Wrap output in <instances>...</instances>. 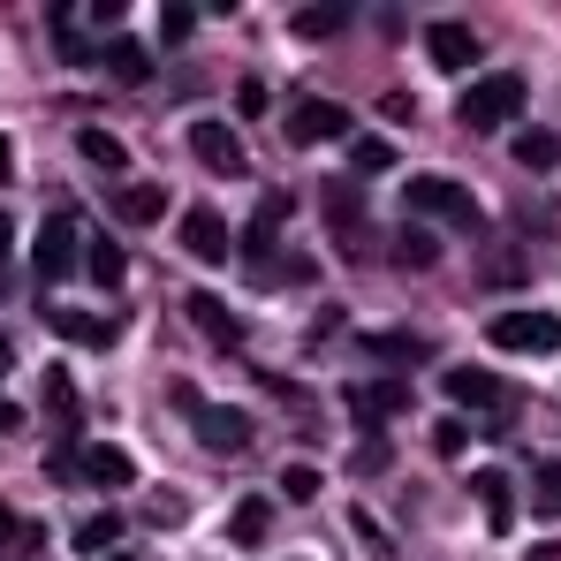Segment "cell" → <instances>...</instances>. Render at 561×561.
Masks as SVG:
<instances>
[{
  "mask_svg": "<svg viewBox=\"0 0 561 561\" xmlns=\"http://www.w3.org/2000/svg\"><path fill=\"white\" fill-rule=\"evenodd\" d=\"M402 205L417 213V220H448V228H478V197L463 183H448V175H410L402 183Z\"/></svg>",
  "mask_w": 561,
  "mask_h": 561,
  "instance_id": "obj_1",
  "label": "cell"
},
{
  "mask_svg": "<svg viewBox=\"0 0 561 561\" xmlns=\"http://www.w3.org/2000/svg\"><path fill=\"white\" fill-rule=\"evenodd\" d=\"M122 547V516H84L77 524V554H114Z\"/></svg>",
  "mask_w": 561,
  "mask_h": 561,
  "instance_id": "obj_26",
  "label": "cell"
},
{
  "mask_svg": "<svg viewBox=\"0 0 561 561\" xmlns=\"http://www.w3.org/2000/svg\"><path fill=\"white\" fill-rule=\"evenodd\" d=\"M350 160H357V175H387V168H394V145H387V137H357Z\"/></svg>",
  "mask_w": 561,
  "mask_h": 561,
  "instance_id": "obj_29",
  "label": "cell"
},
{
  "mask_svg": "<svg viewBox=\"0 0 561 561\" xmlns=\"http://www.w3.org/2000/svg\"><path fill=\"white\" fill-rule=\"evenodd\" d=\"M425 54H433V69H448V77H456V69H478V31H470V23H433V31H425Z\"/></svg>",
  "mask_w": 561,
  "mask_h": 561,
  "instance_id": "obj_11",
  "label": "cell"
},
{
  "mask_svg": "<svg viewBox=\"0 0 561 561\" xmlns=\"http://www.w3.org/2000/svg\"><path fill=\"white\" fill-rule=\"evenodd\" d=\"M485 334H493L501 350H516V357H554L561 350V319L554 311H501Z\"/></svg>",
  "mask_w": 561,
  "mask_h": 561,
  "instance_id": "obj_4",
  "label": "cell"
},
{
  "mask_svg": "<svg viewBox=\"0 0 561 561\" xmlns=\"http://www.w3.org/2000/svg\"><path fill=\"white\" fill-rule=\"evenodd\" d=\"M448 394H456L463 410H501V417H508V394H516V387L493 379L485 365H448Z\"/></svg>",
  "mask_w": 561,
  "mask_h": 561,
  "instance_id": "obj_9",
  "label": "cell"
},
{
  "mask_svg": "<svg viewBox=\"0 0 561 561\" xmlns=\"http://www.w3.org/2000/svg\"><path fill=\"white\" fill-rule=\"evenodd\" d=\"M15 425H23V410H15V402H0V433H15Z\"/></svg>",
  "mask_w": 561,
  "mask_h": 561,
  "instance_id": "obj_36",
  "label": "cell"
},
{
  "mask_svg": "<svg viewBox=\"0 0 561 561\" xmlns=\"http://www.w3.org/2000/svg\"><path fill=\"white\" fill-rule=\"evenodd\" d=\"M183 311H190V327H197V334H213L220 350H236V342H243V319H236V311H228V304H220L213 288H190Z\"/></svg>",
  "mask_w": 561,
  "mask_h": 561,
  "instance_id": "obj_13",
  "label": "cell"
},
{
  "mask_svg": "<svg viewBox=\"0 0 561 561\" xmlns=\"http://www.w3.org/2000/svg\"><path fill=\"white\" fill-rule=\"evenodd\" d=\"M516 160H524L531 175H547V168H561V137L554 129H516Z\"/></svg>",
  "mask_w": 561,
  "mask_h": 561,
  "instance_id": "obj_23",
  "label": "cell"
},
{
  "mask_svg": "<svg viewBox=\"0 0 561 561\" xmlns=\"http://www.w3.org/2000/svg\"><path fill=\"white\" fill-rule=\"evenodd\" d=\"M77 152H84L92 168H106V175L129 160V152H122V137H114V129H99V122H92V129H77Z\"/></svg>",
  "mask_w": 561,
  "mask_h": 561,
  "instance_id": "obj_24",
  "label": "cell"
},
{
  "mask_svg": "<svg viewBox=\"0 0 561 561\" xmlns=\"http://www.w3.org/2000/svg\"><path fill=\"white\" fill-rule=\"evenodd\" d=\"M266 524H274V501L243 493V501H236V524H228V539H236V547H259V539H266Z\"/></svg>",
  "mask_w": 561,
  "mask_h": 561,
  "instance_id": "obj_22",
  "label": "cell"
},
{
  "mask_svg": "<svg viewBox=\"0 0 561 561\" xmlns=\"http://www.w3.org/2000/svg\"><path fill=\"white\" fill-rule=\"evenodd\" d=\"M160 213H168V190H160V183H129V190H114V220H122V228H152Z\"/></svg>",
  "mask_w": 561,
  "mask_h": 561,
  "instance_id": "obj_15",
  "label": "cell"
},
{
  "mask_svg": "<svg viewBox=\"0 0 561 561\" xmlns=\"http://www.w3.org/2000/svg\"><path fill=\"white\" fill-rule=\"evenodd\" d=\"M402 402H410V387H402V379H379V387H357V394H350V417H357V425H379V417H394Z\"/></svg>",
  "mask_w": 561,
  "mask_h": 561,
  "instance_id": "obj_17",
  "label": "cell"
},
{
  "mask_svg": "<svg viewBox=\"0 0 561 561\" xmlns=\"http://www.w3.org/2000/svg\"><path fill=\"white\" fill-rule=\"evenodd\" d=\"M106 77L137 92V84H152V54H145L137 38H114V46H106Z\"/></svg>",
  "mask_w": 561,
  "mask_h": 561,
  "instance_id": "obj_18",
  "label": "cell"
},
{
  "mask_svg": "<svg viewBox=\"0 0 561 561\" xmlns=\"http://www.w3.org/2000/svg\"><path fill=\"white\" fill-rule=\"evenodd\" d=\"M190 152H197V168H205V175H220V183H236V175H243V145H236V129H228V122H197V129H190Z\"/></svg>",
  "mask_w": 561,
  "mask_h": 561,
  "instance_id": "obj_8",
  "label": "cell"
},
{
  "mask_svg": "<svg viewBox=\"0 0 561 561\" xmlns=\"http://www.w3.org/2000/svg\"><path fill=\"white\" fill-rule=\"evenodd\" d=\"M8 251H15V220L0 213V288H8Z\"/></svg>",
  "mask_w": 561,
  "mask_h": 561,
  "instance_id": "obj_35",
  "label": "cell"
},
{
  "mask_svg": "<svg viewBox=\"0 0 561 561\" xmlns=\"http://www.w3.org/2000/svg\"><path fill=\"white\" fill-rule=\"evenodd\" d=\"M190 433H197V448H213V456H243V448H251V417H243L236 402H190Z\"/></svg>",
  "mask_w": 561,
  "mask_h": 561,
  "instance_id": "obj_5",
  "label": "cell"
},
{
  "mask_svg": "<svg viewBox=\"0 0 561 561\" xmlns=\"http://www.w3.org/2000/svg\"><path fill=\"white\" fill-rule=\"evenodd\" d=\"M350 129V106H334V99H304L296 114H288V137L296 145H327V137H342Z\"/></svg>",
  "mask_w": 561,
  "mask_h": 561,
  "instance_id": "obj_12",
  "label": "cell"
},
{
  "mask_svg": "<svg viewBox=\"0 0 561 561\" xmlns=\"http://www.w3.org/2000/svg\"><path fill=\"white\" fill-rule=\"evenodd\" d=\"M8 357H15V342H8V334H0V373H8Z\"/></svg>",
  "mask_w": 561,
  "mask_h": 561,
  "instance_id": "obj_37",
  "label": "cell"
},
{
  "mask_svg": "<svg viewBox=\"0 0 561 561\" xmlns=\"http://www.w3.org/2000/svg\"><path fill=\"white\" fill-rule=\"evenodd\" d=\"M350 23V8H296V38H334Z\"/></svg>",
  "mask_w": 561,
  "mask_h": 561,
  "instance_id": "obj_28",
  "label": "cell"
},
{
  "mask_svg": "<svg viewBox=\"0 0 561 561\" xmlns=\"http://www.w3.org/2000/svg\"><path fill=\"white\" fill-rule=\"evenodd\" d=\"M77 478L99 493H122V485H137V456L114 448V440H92V448H77Z\"/></svg>",
  "mask_w": 561,
  "mask_h": 561,
  "instance_id": "obj_7",
  "label": "cell"
},
{
  "mask_svg": "<svg viewBox=\"0 0 561 561\" xmlns=\"http://www.w3.org/2000/svg\"><path fill=\"white\" fill-rule=\"evenodd\" d=\"M84 266H92L99 288H122V280H129V259H122L114 236H92V243H84Z\"/></svg>",
  "mask_w": 561,
  "mask_h": 561,
  "instance_id": "obj_21",
  "label": "cell"
},
{
  "mask_svg": "<svg viewBox=\"0 0 561 561\" xmlns=\"http://www.w3.org/2000/svg\"><path fill=\"white\" fill-rule=\"evenodd\" d=\"M190 38H197V8L168 0V8H160V46H190Z\"/></svg>",
  "mask_w": 561,
  "mask_h": 561,
  "instance_id": "obj_27",
  "label": "cell"
},
{
  "mask_svg": "<svg viewBox=\"0 0 561 561\" xmlns=\"http://www.w3.org/2000/svg\"><path fill=\"white\" fill-rule=\"evenodd\" d=\"M54 23H61V61H92V38L69 31V8H54Z\"/></svg>",
  "mask_w": 561,
  "mask_h": 561,
  "instance_id": "obj_32",
  "label": "cell"
},
{
  "mask_svg": "<svg viewBox=\"0 0 561 561\" xmlns=\"http://www.w3.org/2000/svg\"><path fill=\"white\" fill-rule=\"evenodd\" d=\"M365 350H373L387 373H410V365H425L433 357V342L425 334H410V327H387V334H365Z\"/></svg>",
  "mask_w": 561,
  "mask_h": 561,
  "instance_id": "obj_14",
  "label": "cell"
},
{
  "mask_svg": "<svg viewBox=\"0 0 561 561\" xmlns=\"http://www.w3.org/2000/svg\"><path fill=\"white\" fill-rule=\"evenodd\" d=\"M387 259H394V266H433V259H440V236H433L425 220H410V228H394Z\"/></svg>",
  "mask_w": 561,
  "mask_h": 561,
  "instance_id": "obj_19",
  "label": "cell"
},
{
  "mask_svg": "<svg viewBox=\"0 0 561 561\" xmlns=\"http://www.w3.org/2000/svg\"><path fill=\"white\" fill-rule=\"evenodd\" d=\"M0 175H8V145H0Z\"/></svg>",
  "mask_w": 561,
  "mask_h": 561,
  "instance_id": "obj_38",
  "label": "cell"
},
{
  "mask_svg": "<svg viewBox=\"0 0 561 561\" xmlns=\"http://www.w3.org/2000/svg\"><path fill=\"white\" fill-rule=\"evenodd\" d=\"M69 402H77V394H69V373H46V410L69 417Z\"/></svg>",
  "mask_w": 561,
  "mask_h": 561,
  "instance_id": "obj_34",
  "label": "cell"
},
{
  "mask_svg": "<svg viewBox=\"0 0 561 561\" xmlns=\"http://www.w3.org/2000/svg\"><path fill=\"white\" fill-rule=\"evenodd\" d=\"M463 448H470L463 417H433V456H463Z\"/></svg>",
  "mask_w": 561,
  "mask_h": 561,
  "instance_id": "obj_30",
  "label": "cell"
},
{
  "mask_svg": "<svg viewBox=\"0 0 561 561\" xmlns=\"http://www.w3.org/2000/svg\"><path fill=\"white\" fill-rule=\"evenodd\" d=\"M280 220H288V197H266V213H251V228H243V266H251V280L259 274L280 280V259H274Z\"/></svg>",
  "mask_w": 561,
  "mask_h": 561,
  "instance_id": "obj_6",
  "label": "cell"
},
{
  "mask_svg": "<svg viewBox=\"0 0 561 561\" xmlns=\"http://www.w3.org/2000/svg\"><path fill=\"white\" fill-rule=\"evenodd\" d=\"M470 493L493 508V531H508V524H516V485H508L501 470H478V478H470Z\"/></svg>",
  "mask_w": 561,
  "mask_h": 561,
  "instance_id": "obj_20",
  "label": "cell"
},
{
  "mask_svg": "<svg viewBox=\"0 0 561 561\" xmlns=\"http://www.w3.org/2000/svg\"><path fill=\"white\" fill-rule=\"evenodd\" d=\"M280 493H288V501H311V493H319V470H311V463H296L288 478H280Z\"/></svg>",
  "mask_w": 561,
  "mask_h": 561,
  "instance_id": "obj_33",
  "label": "cell"
},
{
  "mask_svg": "<svg viewBox=\"0 0 561 561\" xmlns=\"http://www.w3.org/2000/svg\"><path fill=\"white\" fill-rule=\"evenodd\" d=\"M84 228H77V213H46L38 220V236H31V266H38V280H69L77 274V259H84Z\"/></svg>",
  "mask_w": 561,
  "mask_h": 561,
  "instance_id": "obj_2",
  "label": "cell"
},
{
  "mask_svg": "<svg viewBox=\"0 0 561 561\" xmlns=\"http://www.w3.org/2000/svg\"><path fill=\"white\" fill-rule=\"evenodd\" d=\"M183 251L197 259V266H220V259L236 251V236H228V220H220L213 205H197V213L183 220Z\"/></svg>",
  "mask_w": 561,
  "mask_h": 561,
  "instance_id": "obj_10",
  "label": "cell"
},
{
  "mask_svg": "<svg viewBox=\"0 0 561 561\" xmlns=\"http://www.w3.org/2000/svg\"><path fill=\"white\" fill-rule=\"evenodd\" d=\"M319 197H327V220H334V236H342L350 251H365V228H357V213H365V205H357V183H327Z\"/></svg>",
  "mask_w": 561,
  "mask_h": 561,
  "instance_id": "obj_16",
  "label": "cell"
},
{
  "mask_svg": "<svg viewBox=\"0 0 561 561\" xmlns=\"http://www.w3.org/2000/svg\"><path fill=\"white\" fill-rule=\"evenodd\" d=\"M531 501H539V516H561V463H547L531 478Z\"/></svg>",
  "mask_w": 561,
  "mask_h": 561,
  "instance_id": "obj_31",
  "label": "cell"
},
{
  "mask_svg": "<svg viewBox=\"0 0 561 561\" xmlns=\"http://www.w3.org/2000/svg\"><path fill=\"white\" fill-rule=\"evenodd\" d=\"M106 561H122V554H106Z\"/></svg>",
  "mask_w": 561,
  "mask_h": 561,
  "instance_id": "obj_39",
  "label": "cell"
},
{
  "mask_svg": "<svg viewBox=\"0 0 561 561\" xmlns=\"http://www.w3.org/2000/svg\"><path fill=\"white\" fill-rule=\"evenodd\" d=\"M516 114H524V77H508V69L501 77H478L463 92V129H508Z\"/></svg>",
  "mask_w": 561,
  "mask_h": 561,
  "instance_id": "obj_3",
  "label": "cell"
},
{
  "mask_svg": "<svg viewBox=\"0 0 561 561\" xmlns=\"http://www.w3.org/2000/svg\"><path fill=\"white\" fill-rule=\"evenodd\" d=\"M54 327H61L69 342H84V350H106V342H114V327L92 319V311H54Z\"/></svg>",
  "mask_w": 561,
  "mask_h": 561,
  "instance_id": "obj_25",
  "label": "cell"
}]
</instances>
